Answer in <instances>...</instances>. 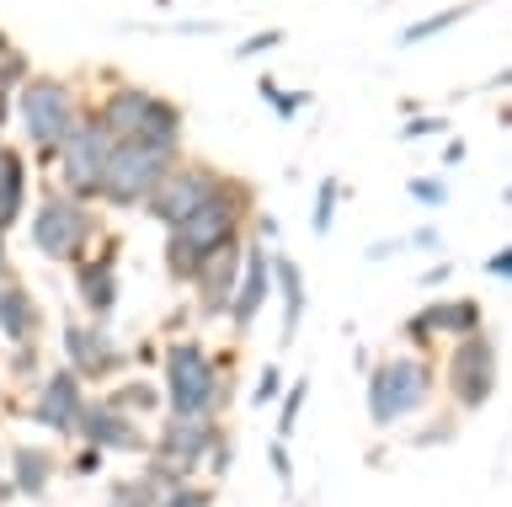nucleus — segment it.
Segmentation results:
<instances>
[{"label":"nucleus","instance_id":"obj_1","mask_svg":"<svg viewBox=\"0 0 512 507\" xmlns=\"http://www.w3.org/2000/svg\"><path fill=\"white\" fill-rule=\"evenodd\" d=\"M246 214H251V187L240 177H224L214 198L198 203L182 225L166 230V273H171V283H187L192 289L198 267L214 257L219 246H230V241L246 235Z\"/></svg>","mask_w":512,"mask_h":507},{"label":"nucleus","instance_id":"obj_2","mask_svg":"<svg viewBox=\"0 0 512 507\" xmlns=\"http://www.w3.org/2000/svg\"><path fill=\"white\" fill-rule=\"evenodd\" d=\"M160 401L166 417H219L230 406V379L198 337H171L160 347Z\"/></svg>","mask_w":512,"mask_h":507},{"label":"nucleus","instance_id":"obj_3","mask_svg":"<svg viewBox=\"0 0 512 507\" xmlns=\"http://www.w3.org/2000/svg\"><path fill=\"white\" fill-rule=\"evenodd\" d=\"M11 107H16V118H22V134H27L32 155H38V166H54L64 134H70L75 118L86 113V107H80V91L64 81V75H38V70L16 86Z\"/></svg>","mask_w":512,"mask_h":507},{"label":"nucleus","instance_id":"obj_4","mask_svg":"<svg viewBox=\"0 0 512 507\" xmlns=\"http://www.w3.org/2000/svg\"><path fill=\"white\" fill-rule=\"evenodd\" d=\"M432 390H438V369L427 353H390L384 363H368V422L390 433L432 401Z\"/></svg>","mask_w":512,"mask_h":507},{"label":"nucleus","instance_id":"obj_5","mask_svg":"<svg viewBox=\"0 0 512 507\" xmlns=\"http://www.w3.org/2000/svg\"><path fill=\"white\" fill-rule=\"evenodd\" d=\"M27 235H32V251H38L43 262L75 267V262L91 257V246H96V235H102V225H96L91 203L64 198L59 187H48L43 203H38V209H32V219H27Z\"/></svg>","mask_w":512,"mask_h":507},{"label":"nucleus","instance_id":"obj_6","mask_svg":"<svg viewBox=\"0 0 512 507\" xmlns=\"http://www.w3.org/2000/svg\"><path fill=\"white\" fill-rule=\"evenodd\" d=\"M219 438H224L219 417H166L155 427V438H150L144 475H150L160 491L182 486V481H192V475L203 470V459H208V449H214Z\"/></svg>","mask_w":512,"mask_h":507},{"label":"nucleus","instance_id":"obj_7","mask_svg":"<svg viewBox=\"0 0 512 507\" xmlns=\"http://www.w3.org/2000/svg\"><path fill=\"white\" fill-rule=\"evenodd\" d=\"M182 161V155L171 150H150V145H112L107 155V171H102V193L96 203H107V209H144L150 193L160 187V177Z\"/></svg>","mask_w":512,"mask_h":507},{"label":"nucleus","instance_id":"obj_8","mask_svg":"<svg viewBox=\"0 0 512 507\" xmlns=\"http://www.w3.org/2000/svg\"><path fill=\"white\" fill-rule=\"evenodd\" d=\"M496 379H502V353H496V337L475 331V337L448 342V358H443V390H448V401H454L459 411L491 406Z\"/></svg>","mask_w":512,"mask_h":507},{"label":"nucleus","instance_id":"obj_9","mask_svg":"<svg viewBox=\"0 0 512 507\" xmlns=\"http://www.w3.org/2000/svg\"><path fill=\"white\" fill-rule=\"evenodd\" d=\"M107 155H112V139L96 129L91 107L75 118V129L64 134V145L54 155V177H59V193L64 198H80V203H96V193H102V171H107Z\"/></svg>","mask_w":512,"mask_h":507},{"label":"nucleus","instance_id":"obj_10","mask_svg":"<svg viewBox=\"0 0 512 507\" xmlns=\"http://www.w3.org/2000/svg\"><path fill=\"white\" fill-rule=\"evenodd\" d=\"M59 342H64V369H70L80 385H86V379L112 385V379H123V369H128V347L96 321H64Z\"/></svg>","mask_w":512,"mask_h":507},{"label":"nucleus","instance_id":"obj_11","mask_svg":"<svg viewBox=\"0 0 512 507\" xmlns=\"http://www.w3.org/2000/svg\"><path fill=\"white\" fill-rule=\"evenodd\" d=\"M219 182H224V171L219 166H208V161H176L166 177H160V187L150 193V203H144V214L155 219V225H182V219L198 209V203H208L219 193Z\"/></svg>","mask_w":512,"mask_h":507},{"label":"nucleus","instance_id":"obj_12","mask_svg":"<svg viewBox=\"0 0 512 507\" xmlns=\"http://www.w3.org/2000/svg\"><path fill=\"white\" fill-rule=\"evenodd\" d=\"M475 331H486V310H480V299H464L459 294V299H427L416 315H406L400 337H406L416 353H427V347L475 337Z\"/></svg>","mask_w":512,"mask_h":507},{"label":"nucleus","instance_id":"obj_13","mask_svg":"<svg viewBox=\"0 0 512 507\" xmlns=\"http://www.w3.org/2000/svg\"><path fill=\"white\" fill-rule=\"evenodd\" d=\"M86 385L70 374V369H43L32 379V401H27V422L43 427V433L54 438H75V422L80 411H86Z\"/></svg>","mask_w":512,"mask_h":507},{"label":"nucleus","instance_id":"obj_14","mask_svg":"<svg viewBox=\"0 0 512 507\" xmlns=\"http://www.w3.org/2000/svg\"><path fill=\"white\" fill-rule=\"evenodd\" d=\"M75 438L96 454H134V459L150 454V433L139 422H128L123 411H112L107 401H86V411L75 422Z\"/></svg>","mask_w":512,"mask_h":507},{"label":"nucleus","instance_id":"obj_15","mask_svg":"<svg viewBox=\"0 0 512 507\" xmlns=\"http://www.w3.org/2000/svg\"><path fill=\"white\" fill-rule=\"evenodd\" d=\"M267 299H272V251H267V246H256L251 235H246V262H240V283H235L230 310H224V321H230L235 337H246V331L256 326V315L267 310Z\"/></svg>","mask_w":512,"mask_h":507},{"label":"nucleus","instance_id":"obj_16","mask_svg":"<svg viewBox=\"0 0 512 507\" xmlns=\"http://www.w3.org/2000/svg\"><path fill=\"white\" fill-rule=\"evenodd\" d=\"M75 299L86 310V321L107 326L118 310V241H102V251L86 262H75Z\"/></svg>","mask_w":512,"mask_h":507},{"label":"nucleus","instance_id":"obj_17","mask_svg":"<svg viewBox=\"0 0 512 507\" xmlns=\"http://www.w3.org/2000/svg\"><path fill=\"white\" fill-rule=\"evenodd\" d=\"M240 262H246V235L230 241V246H219L214 257L198 267L192 294H198V315H203V321H224V310H230V299H235V283H240Z\"/></svg>","mask_w":512,"mask_h":507},{"label":"nucleus","instance_id":"obj_18","mask_svg":"<svg viewBox=\"0 0 512 507\" xmlns=\"http://www.w3.org/2000/svg\"><path fill=\"white\" fill-rule=\"evenodd\" d=\"M0 337H6V347L43 342V305L16 273L0 278Z\"/></svg>","mask_w":512,"mask_h":507},{"label":"nucleus","instance_id":"obj_19","mask_svg":"<svg viewBox=\"0 0 512 507\" xmlns=\"http://www.w3.org/2000/svg\"><path fill=\"white\" fill-rule=\"evenodd\" d=\"M54 475H59L54 449H43V443H11V454H6V486H11V497H27V502L48 497Z\"/></svg>","mask_w":512,"mask_h":507},{"label":"nucleus","instance_id":"obj_20","mask_svg":"<svg viewBox=\"0 0 512 507\" xmlns=\"http://www.w3.org/2000/svg\"><path fill=\"white\" fill-rule=\"evenodd\" d=\"M272 294H278V305H283V337L278 342H299L310 294H304V273H299V262L288 257V251H272Z\"/></svg>","mask_w":512,"mask_h":507},{"label":"nucleus","instance_id":"obj_21","mask_svg":"<svg viewBox=\"0 0 512 507\" xmlns=\"http://www.w3.org/2000/svg\"><path fill=\"white\" fill-rule=\"evenodd\" d=\"M22 214H27V155L16 145H0V241H11Z\"/></svg>","mask_w":512,"mask_h":507},{"label":"nucleus","instance_id":"obj_22","mask_svg":"<svg viewBox=\"0 0 512 507\" xmlns=\"http://www.w3.org/2000/svg\"><path fill=\"white\" fill-rule=\"evenodd\" d=\"M96 401H107L112 411H123L128 422L166 411V401H160V379H112L107 395H96Z\"/></svg>","mask_w":512,"mask_h":507},{"label":"nucleus","instance_id":"obj_23","mask_svg":"<svg viewBox=\"0 0 512 507\" xmlns=\"http://www.w3.org/2000/svg\"><path fill=\"white\" fill-rule=\"evenodd\" d=\"M155 502H160V486L144 475V465L107 481V507H155Z\"/></svg>","mask_w":512,"mask_h":507},{"label":"nucleus","instance_id":"obj_24","mask_svg":"<svg viewBox=\"0 0 512 507\" xmlns=\"http://www.w3.org/2000/svg\"><path fill=\"white\" fill-rule=\"evenodd\" d=\"M304 401H310V379H294V385H283V395H278V443H288V438L299 433Z\"/></svg>","mask_w":512,"mask_h":507},{"label":"nucleus","instance_id":"obj_25","mask_svg":"<svg viewBox=\"0 0 512 507\" xmlns=\"http://www.w3.org/2000/svg\"><path fill=\"white\" fill-rule=\"evenodd\" d=\"M464 17H470V6L438 11V17H422V22H411V27H406V33H400L395 43H400V49H416V43H427V38H438V33H448V27H459Z\"/></svg>","mask_w":512,"mask_h":507},{"label":"nucleus","instance_id":"obj_26","mask_svg":"<svg viewBox=\"0 0 512 507\" xmlns=\"http://www.w3.org/2000/svg\"><path fill=\"white\" fill-rule=\"evenodd\" d=\"M256 97H262L283 123H288V118H299L304 107H310V91H283L278 81H272V75H262V81H256Z\"/></svg>","mask_w":512,"mask_h":507},{"label":"nucleus","instance_id":"obj_27","mask_svg":"<svg viewBox=\"0 0 512 507\" xmlns=\"http://www.w3.org/2000/svg\"><path fill=\"white\" fill-rule=\"evenodd\" d=\"M336 203H342V182H336V177H320V187H315V209H310V230H315V235H331V225H336Z\"/></svg>","mask_w":512,"mask_h":507},{"label":"nucleus","instance_id":"obj_28","mask_svg":"<svg viewBox=\"0 0 512 507\" xmlns=\"http://www.w3.org/2000/svg\"><path fill=\"white\" fill-rule=\"evenodd\" d=\"M155 507H214V486H203V481H182V486L160 491V502H155Z\"/></svg>","mask_w":512,"mask_h":507},{"label":"nucleus","instance_id":"obj_29","mask_svg":"<svg viewBox=\"0 0 512 507\" xmlns=\"http://www.w3.org/2000/svg\"><path fill=\"white\" fill-rule=\"evenodd\" d=\"M6 369L11 379H38L43 374V347L32 342V347H6Z\"/></svg>","mask_w":512,"mask_h":507},{"label":"nucleus","instance_id":"obj_30","mask_svg":"<svg viewBox=\"0 0 512 507\" xmlns=\"http://www.w3.org/2000/svg\"><path fill=\"white\" fill-rule=\"evenodd\" d=\"M27 75H32V59H27V54L11 43V49L0 54V91H11V97H16V86H22Z\"/></svg>","mask_w":512,"mask_h":507},{"label":"nucleus","instance_id":"obj_31","mask_svg":"<svg viewBox=\"0 0 512 507\" xmlns=\"http://www.w3.org/2000/svg\"><path fill=\"white\" fill-rule=\"evenodd\" d=\"M406 193L422 203V209H443V203H448V182L443 177H411Z\"/></svg>","mask_w":512,"mask_h":507},{"label":"nucleus","instance_id":"obj_32","mask_svg":"<svg viewBox=\"0 0 512 507\" xmlns=\"http://www.w3.org/2000/svg\"><path fill=\"white\" fill-rule=\"evenodd\" d=\"M278 395H283V369L267 363V369L256 374V385H251V406H278Z\"/></svg>","mask_w":512,"mask_h":507},{"label":"nucleus","instance_id":"obj_33","mask_svg":"<svg viewBox=\"0 0 512 507\" xmlns=\"http://www.w3.org/2000/svg\"><path fill=\"white\" fill-rule=\"evenodd\" d=\"M283 43V33L278 27H267V33H251L246 43H235V59H262V54H272Z\"/></svg>","mask_w":512,"mask_h":507},{"label":"nucleus","instance_id":"obj_34","mask_svg":"<svg viewBox=\"0 0 512 507\" xmlns=\"http://www.w3.org/2000/svg\"><path fill=\"white\" fill-rule=\"evenodd\" d=\"M230 465H235V443H230V438H219L214 449H208V459H203V470L214 475V481H224V475H230Z\"/></svg>","mask_w":512,"mask_h":507},{"label":"nucleus","instance_id":"obj_35","mask_svg":"<svg viewBox=\"0 0 512 507\" xmlns=\"http://www.w3.org/2000/svg\"><path fill=\"white\" fill-rule=\"evenodd\" d=\"M432 134H448V123L438 113H422V118H411L406 129H400V139H432Z\"/></svg>","mask_w":512,"mask_h":507},{"label":"nucleus","instance_id":"obj_36","mask_svg":"<svg viewBox=\"0 0 512 507\" xmlns=\"http://www.w3.org/2000/svg\"><path fill=\"white\" fill-rule=\"evenodd\" d=\"M70 470L80 475V481H91V475H102V470H107V454H96V449H86V443H80V454L70 459Z\"/></svg>","mask_w":512,"mask_h":507},{"label":"nucleus","instance_id":"obj_37","mask_svg":"<svg viewBox=\"0 0 512 507\" xmlns=\"http://www.w3.org/2000/svg\"><path fill=\"white\" fill-rule=\"evenodd\" d=\"M454 433H459L454 417H443V427H422V433H411V443L416 449H432V443H454Z\"/></svg>","mask_w":512,"mask_h":507},{"label":"nucleus","instance_id":"obj_38","mask_svg":"<svg viewBox=\"0 0 512 507\" xmlns=\"http://www.w3.org/2000/svg\"><path fill=\"white\" fill-rule=\"evenodd\" d=\"M406 246H422V251H443V235H438V225H422V230H411V235H406Z\"/></svg>","mask_w":512,"mask_h":507},{"label":"nucleus","instance_id":"obj_39","mask_svg":"<svg viewBox=\"0 0 512 507\" xmlns=\"http://www.w3.org/2000/svg\"><path fill=\"white\" fill-rule=\"evenodd\" d=\"M272 475L283 486H294V465H288V443H272Z\"/></svg>","mask_w":512,"mask_h":507},{"label":"nucleus","instance_id":"obj_40","mask_svg":"<svg viewBox=\"0 0 512 507\" xmlns=\"http://www.w3.org/2000/svg\"><path fill=\"white\" fill-rule=\"evenodd\" d=\"M395 251H406V235H395V241H374V246L363 251V257H368V262H390Z\"/></svg>","mask_w":512,"mask_h":507},{"label":"nucleus","instance_id":"obj_41","mask_svg":"<svg viewBox=\"0 0 512 507\" xmlns=\"http://www.w3.org/2000/svg\"><path fill=\"white\" fill-rule=\"evenodd\" d=\"M448 273H454V262H432L416 283H422V289H438V283H448Z\"/></svg>","mask_w":512,"mask_h":507},{"label":"nucleus","instance_id":"obj_42","mask_svg":"<svg viewBox=\"0 0 512 507\" xmlns=\"http://www.w3.org/2000/svg\"><path fill=\"white\" fill-rule=\"evenodd\" d=\"M464 155H470V145H464V139H448V145H443V166H459Z\"/></svg>","mask_w":512,"mask_h":507},{"label":"nucleus","instance_id":"obj_43","mask_svg":"<svg viewBox=\"0 0 512 507\" xmlns=\"http://www.w3.org/2000/svg\"><path fill=\"white\" fill-rule=\"evenodd\" d=\"M486 273H491V278H507V273H512V251H496V257L486 262Z\"/></svg>","mask_w":512,"mask_h":507},{"label":"nucleus","instance_id":"obj_44","mask_svg":"<svg viewBox=\"0 0 512 507\" xmlns=\"http://www.w3.org/2000/svg\"><path fill=\"white\" fill-rule=\"evenodd\" d=\"M11 123V91H0V129Z\"/></svg>","mask_w":512,"mask_h":507},{"label":"nucleus","instance_id":"obj_45","mask_svg":"<svg viewBox=\"0 0 512 507\" xmlns=\"http://www.w3.org/2000/svg\"><path fill=\"white\" fill-rule=\"evenodd\" d=\"M0 475H6V449H0Z\"/></svg>","mask_w":512,"mask_h":507}]
</instances>
